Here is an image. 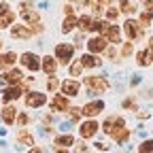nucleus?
Returning <instances> with one entry per match:
<instances>
[{
  "label": "nucleus",
  "instance_id": "1",
  "mask_svg": "<svg viewBox=\"0 0 153 153\" xmlns=\"http://www.w3.org/2000/svg\"><path fill=\"white\" fill-rule=\"evenodd\" d=\"M72 55H74V47H72V45L60 43V45L55 47V57H57L62 64H68V62L72 60Z\"/></svg>",
  "mask_w": 153,
  "mask_h": 153
},
{
  "label": "nucleus",
  "instance_id": "2",
  "mask_svg": "<svg viewBox=\"0 0 153 153\" xmlns=\"http://www.w3.org/2000/svg\"><path fill=\"white\" fill-rule=\"evenodd\" d=\"M106 47H108V38L106 36H94V38L87 41V49L91 53H102V51H106Z\"/></svg>",
  "mask_w": 153,
  "mask_h": 153
},
{
  "label": "nucleus",
  "instance_id": "3",
  "mask_svg": "<svg viewBox=\"0 0 153 153\" xmlns=\"http://www.w3.org/2000/svg\"><path fill=\"white\" fill-rule=\"evenodd\" d=\"M123 32L128 34L130 41H136V38H140V34H143V26L138 22H134V19H128L123 24Z\"/></svg>",
  "mask_w": 153,
  "mask_h": 153
},
{
  "label": "nucleus",
  "instance_id": "4",
  "mask_svg": "<svg viewBox=\"0 0 153 153\" xmlns=\"http://www.w3.org/2000/svg\"><path fill=\"white\" fill-rule=\"evenodd\" d=\"M85 85L91 87L94 91H98V94H102L108 87V83H106L104 76H85Z\"/></svg>",
  "mask_w": 153,
  "mask_h": 153
},
{
  "label": "nucleus",
  "instance_id": "5",
  "mask_svg": "<svg viewBox=\"0 0 153 153\" xmlns=\"http://www.w3.org/2000/svg\"><path fill=\"white\" fill-rule=\"evenodd\" d=\"M22 64L28 70H32V72H36L38 68H41V60H38V55H34V53H24L22 55Z\"/></svg>",
  "mask_w": 153,
  "mask_h": 153
},
{
  "label": "nucleus",
  "instance_id": "6",
  "mask_svg": "<svg viewBox=\"0 0 153 153\" xmlns=\"http://www.w3.org/2000/svg\"><path fill=\"white\" fill-rule=\"evenodd\" d=\"M102 108H104V104H102L100 100H96V102H89V104H85L81 113L85 115V117H96V115H98Z\"/></svg>",
  "mask_w": 153,
  "mask_h": 153
},
{
  "label": "nucleus",
  "instance_id": "7",
  "mask_svg": "<svg viewBox=\"0 0 153 153\" xmlns=\"http://www.w3.org/2000/svg\"><path fill=\"white\" fill-rule=\"evenodd\" d=\"M126 123H123V119H119V117H113V119H106L104 121V126H102V130L106 132V134H113L115 130H119V128H123Z\"/></svg>",
  "mask_w": 153,
  "mask_h": 153
},
{
  "label": "nucleus",
  "instance_id": "8",
  "mask_svg": "<svg viewBox=\"0 0 153 153\" xmlns=\"http://www.w3.org/2000/svg\"><path fill=\"white\" fill-rule=\"evenodd\" d=\"M79 132H81L83 138H91L94 134L98 132V123H96V121H85V123L79 128Z\"/></svg>",
  "mask_w": 153,
  "mask_h": 153
},
{
  "label": "nucleus",
  "instance_id": "9",
  "mask_svg": "<svg viewBox=\"0 0 153 153\" xmlns=\"http://www.w3.org/2000/svg\"><path fill=\"white\" fill-rule=\"evenodd\" d=\"M51 111H68V98L62 94H57L51 100Z\"/></svg>",
  "mask_w": 153,
  "mask_h": 153
},
{
  "label": "nucleus",
  "instance_id": "10",
  "mask_svg": "<svg viewBox=\"0 0 153 153\" xmlns=\"http://www.w3.org/2000/svg\"><path fill=\"white\" fill-rule=\"evenodd\" d=\"M19 96H22V87L19 85H13V87H7L2 91V100L4 102H11V100H17Z\"/></svg>",
  "mask_w": 153,
  "mask_h": 153
},
{
  "label": "nucleus",
  "instance_id": "11",
  "mask_svg": "<svg viewBox=\"0 0 153 153\" xmlns=\"http://www.w3.org/2000/svg\"><path fill=\"white\" fill-rule=\"evenodd\" d=\"M22 79H24V74L19 72V70H9V72L2 74V81H4V83H13V85H19V83H22Z\"/></svg>",
  "mask_w": 153,
  "mask_h": 153
},
{
  "label": "nucleus",
  "instance_id": "12",
  "mask_svg": "<svg viewBox=\"0 0 153 153\" xmlns=\"http://www.w3.org/2000/svg\"><path fill=\"white\" fill-rule=\"evenodd\" d=\"M104 36L108 38L111 43H121V30H119V26H108V30L104 32Z\"/></svg>",
  "mask_w": 153,
  "mask_h": 153
},
{
  "label": "nucleus",
  "instance_id": "13",
  "mask_svg": "<svg viewBox=\"0 0 153 153\" xmlns=\"http://www.w3.org/2000/svg\"><path fill=\"white\" fill-rule=\"evenodd\" d=\"M136 60H138V64H140V66H149V64H151V60H153V49L149 47V49H145V51H138Z\"/></svg>",
  "mask_w": 153,
  "mask_h": 153
},
{
  "label": "nucleus",
  "instance_id": "14",
  "mask_svg": "<svg viewBox=\"0 0 153 153\" xmlns=\"http://www.w3.org/2000/svg\"><path fill=\"white\" fill-rule=\"evenodd\" d=\"M62 91L66 96H76V94H79V83H76V81H64L62 83Z\"/></svg>",
  "mask_w": 153,
  "mask_h": 153
},
{
  "label": "nucleus",
  "instance_id": "15",
  "mask_svg": "<svg viewBox=\"0 0 153 153\" xmlns=\"http://www.w3.org/2000/svg\"><path fill=\"white\" fill-rule=\"evenodd\" d=\"M26 104L28 106H43L45 104V96L43 94H30L26 98Z\"/></svg>",
  "mask_w": 153,
  "mask_h": 153
},
{
  "label": "nucleus",
  "instance_id": "16",
  "mask_svg": "<svg viewBox=\"0 0 153 153\" xmlns=\"http://www.w3.org/2000/svg\"><path fill=\"white\" fill-rule=\"evenodd\" d=\"M15 22V13L13 11H2V13H0V28H7V26H11Z\"/></svg>",
  "mask_w": 153,
  "mask_h": 153
},
{
  "label": "nucleus",
  "instance_id": "17",
  "mask_svg": "<svg viewBox=\"0 0 153 153\" xmlns=\"http://www.w3.org/2000/svg\"><path fill=\"white\" fill-rule=\"evenodd\" d=\"M11 34H13L15 38H30V36H32V30H30V28H24V26H15V28L11 30Z\"/></svg>",
  "mask_w": 153,
  "mask_h": 153
},
{
  "label": "nucleus",
  "instance_id": "18",
  "mask_svg": "<svg viewBox=\"0 0 153 153\" xmlns=\"http://www.w3.org/2000/svg\"><path fill=\"white\" fill-rule=\"evenodd\" d=\"M81 64H83V66H87V68H96V66L100 64V60H98L96 55H91V53H83Z\"/></svg>",
  "mask_w": 153,
  "mask_h": 153
},
{
  "label": "nucleus",
  "instance_id": "19",
  "mask_svg": "<svg viewBox=\"0 0 153 153\" xmlns=\"http://www.w3.org/2000/svg\"><path fill=\"white\" fill-rule=\"evenodd\" d=\"M76 26H79L83 32H89V30H94V19H91L89 15H83L79 22H76Z\"/></svg>",
  "mask_w": 153,
  "mask_h": 153
},
{
  "label": "nucleus",
  "instance_id": "20",
  "mask_svg": "<svg viewBox=\"0 0 153 153\" xmlns=\"http://www.w3.org/2000/svg\"><path fill=\"white\" fill-rule=\"evenodd\" d=\"M43 70L47 74H53L57 70V62L53 60V57H43Z\"/></svg>",
  "mask_w": 153,
  "mask_h": 153
},
{
  "label": "nucleus",
  "instance_id": "21",
  "mask_svg": "<svg viewBox=\"0 0 153 153\" xmlns=\"http://www.w3.org/2000/svg\"><path fill=\"white\" fill-rule=\"evenodd\" d=\"M111 136L117 140V143H126V140L130 138V132H128V130H126V126H123V128H119V130H115Z\"/></svg>",
  "mask_w": 153,
  "mask_h": 153
},
{
  "label": "nucleus",
  "instance_id": "22",
  "mask_svg": "<svg viewBox=\"0 0 153 153\" xmlns=\"http://www.w3.org/2000/svg\"><path fill=\"white\" fill-rule=\"evenodd\" d=\"M15 60H17V55H15V53L0 55V68H9V66H13V64H15Z\"/></svg>",
  "mask_w": 153,
  "mask_h": 153
},
{
  "label": "nucleus",
  "instance_id": "23",
  "mask_svg": "<svg viewBox=\"0 0 153 153\" xmlns=\"http://www.w3.org/2000/svg\"><path fill=\"white\" fill-rule=\"evenodd\" d=\"M17 140L24 143V145H28V147L34 145V136H32V134H28L26 130H19V132H17Z\"/></svg>",
  "mask_w": 153,
  "mask_h": 153
},
{
  "label": "nucleus",
  "instance_id": "24",
  "mask_svg": "<svg viewBox=\"0 0 153 153\" xmlns=\"http://www.w3.org/2000/svg\"><path fill=\"white\" fill-rule=\"evenodd\" d=\"M15 115H17V111H15L13 106H4V108H2V119H4V123H13V121H15Z\"/></svg>",
  "mask_w": 153,
  "mask_h": 153
},
{
  "label": "nucleus",
  "instance_id": "25",
  "mask_svg": "<svg viewBox=\"0 0 153 153\" xmlns=\"http://www.w3.org/2000/svg\"><path fill=\"white\" fill-rule=\"evenodd\" d=\"M76 22H79V19H74L72 15H66L64 24H62V30H64V32H72V30L76 28Z\"/></svg>",
  "mask_w": 153,
  "mask_h": 153
},
{
  "label": "nucleus",
  "instance_id": "26",
  "mask_svg": "<svg viewBox=\"0 0 153 153\" xmlns=\"http://www.w3.org/2000/svg\"><path fill=\"white\" fill-rule=\"evenodd\" d=\"M22 17L26 19L28 24H32V26H34V22H38V19H41L36 11H30V9H24V11H22Z\"/></svg>",
  "mask_w": 153,
  "mask_h": 153
},
{
  "label": "nucleus",
  "instance_id": "27",
  "mask_svg": "<svg viewBox=\"0 0 153 153\" xmlns=\"http://www.w3.org/2000/svg\"><path fill=\"white\" fill-rule=\"evenodd\" d=\"M72 143H74V138L70 136V134H64V136H57L55 138V145L57 147H70Z\"/></svg>",
  "mask_w": 153,
  "mask_h": 153
},
{
  "label": "nucleus",
  "instance_id": "28",
  "mask_svg": "<svg viewBox=\"0 0 153 153\" xmlns=\"http://www.w3.org/2000/svg\"><path fill=\"white\" fill-rule=\"evenodd\" d=\"M151 22H153V13H149V11H143V13H140V17H138V24H140L143 28H147Z\"/></svg>",
  "mask_w": 153,
  "mask_h": 153
},
{
  "label": "nucleus",
  "instance_id": "29",
  "mask_svg": "<svg viewBox=\"0 0 153 153\" xmlns=\"http://www.w3.org/2000/svg\"><path fill=\"white\" fill-rule=\"evenodd\" d=\"M108 26H111V24L104 22V19H102V22H100V19H98V22H94V30H96V32H100L102 36H104V32L108 30Z\"/></svg>",
  "mask_w": 153,
  "mask_h": 153
},
{
  "label": "nucleus",
  "instance_id": "30",
  "mask_svg": "<svg viewBox=\"0 0 153 153\" xmlns=\"http://www.w3.org/2000/svg\"><path fill=\"white\" fill-rule=\"evenodd\" d=\"M117 17H119V9H115V7H106V19H108V22H115Z\"/></svg>",
  "mask_w": 153,
  "mask_h": 153
},
{
  "label": "nucleus",
  "instance_id": "31",
  "mask_svg": "<svg viewBox=\"0 0 153 153\" xmlns=\"http://www.w3.org/2000/svg\"><path fill=\"white\" fill-rule=\"evenodd\" d=\"M138 153H153V140H145L138 147Z\"/></svg>",
  "mask_w": 153,
  "mask_h": 153
},
{
  "label": "nucleus",
  "instance_id": "32",
  "mask_svg": "<svg viewBox=\"0 0 153 153\" xmlns=\"http://www.w3.org/2000/svg\"><path fill=\"white\" fill-rule=\"evenodd\" d=\"M81 68H83L81 60H79V62H74V64L70 66V74H72V76H79V74H81Z\"/></svg>",
  "mask_w": 153,
  "mask_h": 153
},
{
  "label": "nucleus",
  "instance_id": "33",
  "mask_svg": "<svg viewBox=\"0 0 153 153\" xmlns=\"http://www.w3.org/2000/svg\"><path fill=\"white\" fill-rule=\"evenodd\" d=\"M121 7H123L121 11H123V13H128V15H132V13H136V7H134V4H130V2H123Z\"/></svg>",
  "mask_w": 153,
  "mask_h": 153
},
{
  "label": "nucleus",
  "instance_id": "34",
  "mask_svg": "<svg viewBox=\"0 0 153 153\" xmlns=\"http://www.w3.org/2000/svg\"><path fill=\"white\" fill-rule=\"evenodd\" d=\"M57 85H60V83H57V79H53V76L47 81V89H51V91H53V89H57Z\"/></svg>",
  "mask_w": 153,
  "mask_h": 153
},
{
  "label": "nucleus",
  "instance_id": "35",
  "mask_svg": "<svg viewBox=\"0 0 153 153\" xmlns=\"http://www.w3.org/2000/svg\"><path fill=\"white\" fill-rule=\"evenodd\" d=\"M130 53H132V43H126V45H123V49H121V55H123V57H128Z\"/></svg>",
  "mask_w": 153,
  "mask_h": 153
},
{
  "label": "nucleus",
  "instance_id": "36",
  "mask_svg": "<svg viewBox=\"0 0 153 153\" xmlns=\"http://www.w3.org/2000/svg\"><path fill=\"white\" fill-rule=\"evenodd\" d=\"M68 111H70V119H74V121H76V119L81 117V111H79V108H68Z\"/></svg>",
  "mask_w": 153,
  "mask_h": 153
},
{
  "label": "nucleus",
  "instance_id": "37",
  "mask_svg": "<svg viewBox=\"0 0 153 153\" xmlns=\"http://www.w3.org/2000/svg\"><path fill=\"white\" fill-rule=\"evenodd\" d=\"M145 11L153 13V0H145Z\"/></svg>",
  "mask_w": 153,
  "mask_h": 153
},
{
  "label": "nucleus",
  "instance_id": "38",
  "mask_svg": "<svg viewBox=\"0 0 153 153\" xmlns=\"http://www.w3.org/2000/svg\"><path fill=\"white\" fill-rule=\"evenodd\" d=\"M17 121H19V126H26V123H28V115H19Z\"/></svg>",
  "mask_w": 153,
  "mask_h": 153
},
{
  "label": "nucleus",
  "instance_id": "39",
  "mask_svg": "<svg viewBox=\"0 0 153 153\" xmlns=\"http://www.w3.org/2000/svg\"><path fill=\"white\" fill-rule=\"evenodd\" d=\"M96 2H98L100 7L104 4V7H111V2H113V0H96Z\"/></svg>",
  "mask_w": 153,
  "mask_h": 153
},
{
  "label": "nucleus",
  "instance_id": "40",
  "mask_svg": "<svg viewBox=\"0 0 153 153\" xmlns=\"http://www.w3.org/2000/svg\"><path fill=\"white\" fill-rule=\"evenodd\" d=\"M64 13H66V15H72V13H74V9H72L70 4H66V7H64Z\"/></svg>",
  "mask_w": 153,
  "mask_h": 153
},
{
  "label": "nucleus",
  "instance_id": "41",
  "mask_svg": "<svg viewBox=\"0 0 153 153\" xmlns=\"http://www.w3.org/2000/svg\"><path fill=\"white\" fill-rule=\"evenodd\" d=\"M96 147H98V149H100V151H104V149H106V147H108V145H104V143H98V145H96Z\"/></svg>",
  "mask_w": 153,
  "mask_h": 153
},
{
  "label": "nucleus",
  "instance_id": "42",
  "mask_svg": "<svg viewBox=\"0 0 153 153\" xmlns=\"http://www.w3.org/2000/svg\"><path fill=\"white\" fill-rule=\"evenodd\" d=\"M87 151V147H76V153H85Z\"/></svg>",
  "mask_w": 153,
  "mask_h": 153
},
{
  "label": "nucleus",
  "instance_id": "43",
  "mask_svg": "<svg viewBox=\"0 0 153 153\" xmlns=\"http://www.w3.org/2000/svg\"><path fill=\"white\" fill-rule=\"evenodd\" d=\"M28 153H43V151H41V149H30Z\"/></svg>",
  "mask_w": 153,
  "mask_h": 153
},
{
  "label": "nucleus",
  "instance_id": "44",
  "mask_svg": "<svg viewBox=\"0 0 153 153\" xmlns=\"http://www.w3.org/2000/svg\"><path fill=\"white\" fill-rule=\"evenodd\" d=\"M149 47H151V49H153V38H151V41H149Z\"/></svg>",
  "mask_w": 153,
  "mask_h": 153
},
{
  "label": "nucleus",
  "instance_id": "45",
  "mask_svg": "<svg viewBox=\"0 0 153 153\" xmlns=\"http://www.w3.org/2000/svg\"><path fill=\"white\" fill-rule=\"evenodd\" d=\"M119 2H121V4H123V2H128V0H119Z\"/></svg>",
  "mask_w": 153,
  "mask_h": 153
},
{
  "label": "nucleus",
  "instance_id": "46",
  "mask_svg": "<svg viewBox=\"0 0 153 153\" xmlns=\"http://www.w3.org/2000/svg\"><path fill=\"white\" fill-rule=\"evenodd\" d=\"M0 49H2V43H0Z\"/></svg>",
  "mask_w": 153,
  "mask_h": 153
},
{
  "label": "nucleus",
  "instance_id": "47",
  "mask_svg": "<svg viewBox=\"0 0 153 153\" xmlns=\"http://www.w3.org/2000/svg\"><path fill=\"white\" fill-rule=\"evenodd\" d=\"M83 2H85V0H83Z\"/></svg>",
  "mask_w": 153,
  "mask_h": 153
}]
</instances>
